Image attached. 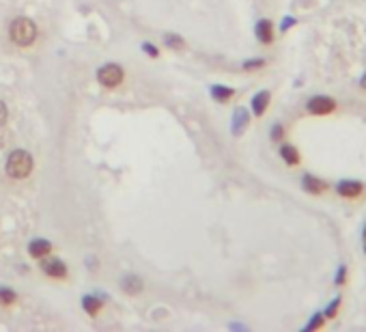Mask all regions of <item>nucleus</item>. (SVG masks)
Returning <instances> with one entry per match:
<instances>
[{"label":"nucleus","mask_w":366,"mask_h":332,"mask_svg":"<svg viewBox=\"0 0 366 332\" xmlns=\"http://www.w3.org/2000/svg\"><path fill=\"white\" fill-rule=\"evenodd\" d=\"M301 188H304L308 195L319 197V195H323V192L327 190V183L323 179L315 177V175H304V177H301Z\"/></svg>","instance_id":"0eeeda50"},{"label":"nucleus","mask_w":366,"mask_h":332,"mask_svg":"<svg viewBox=\"0 0 366 332\" xmlns=\"http://www.w3.org/2000/svg\"><path fill=\"white\" fill-rule=\"evenodd\" d=\"M336 108H338V101L329 95H315V97H310L306 104V110L315 117H327V115L336 113Z\"/></svg>","instance_id":"20e7f679"},{"label":"nucleus","mask_w":366,"mask_h":332,"mask_svg":"<svg viewBox=\"0 0 366 332\" xmlns=\"http://www.w3.org/2000/svg\"><path fill=\"white\" fill-rule=\"evenodd\" d=\"M282 136H285V130H282L280 123H276L273 125V130H271V138L273 141H282Z\"/></svg>","instance_id":"4be33fe9"},{"label":"nucleus","mask_w":366,"mask_h":332,"mask_svg":"<svg viewBox=\"0 0 366 332\" xmlns=\"http://www.w3.org/2000/svg\"><path fill=\"white\" fill-rule=\"evenodd\" d=\"M341 304H343V300L341 298H334V302L329 304V307L323 311V315H325V319H334L336 315H338V309H341Z\"/></svg>","instance_id":"a211bd4d"},{"label":"nucleus","mask_w":366,"mask_h":332,"mask_svg":"<svg viewBox=\"0 0 366 332\" xmlns=\"http://www.w3.org/2000/svg\"><path fill=\"white\" fill-rule=\"evenodd\" d=\"M28 253H30L33 259H43L48 253H52V244L48 239H35V242H30V246H28Z\"/></svg>","instance_id":"9d476101"},{"label":"nucleus","mask_w":366,"mask_h":332,"mask_svg":"<svg viewBox=\"0 0 366 332\" xmlns=\"http://www.w3.org/2000/svg\"><path fill=\"white\" fill-rule=\"evenodd\" d=\"M280 158L285 160V164H289V166H297L301 162V155L297 151V147H293L289 143L280 147Z\"/></svg>","instance_id":"9b49d317"},{"label":"nucleus","mask_w":366,"mask_h":332,"mask_svg":"<svg viewBox=\"0 0 366 332\" xmlns=\"http://www.w3.org/2000/svg\"><path fill=\"white\" fill-rule=\"evenodd\" d=\"M15 300H17V293L11 287H0V304L3 307H11Z\"/></svg>","instance_id":"dca6fc26"},{"label":"nucleus","mask_w":366,"mask_h":332,"mask_svg":"<svg viewBox=\"0 0 366 332\" xmlns=\"http://www.w3.org/2000/svg\"><path fill=\"white\" fill-rule=\"evenodd\" d=\"M7 117H9V110H7V106L0 101V125H5L7 123Z\"/></svg>","instance_id":"b1692460"},{"label":"nucleus","mask_w":366,"mask_h":332,"mask_svg":"<svg viewBox=\"0 0 366 332\" xmlns=\"http://www.w3.org/2000/svg\"><path fill=\"white\" fill-rule=\"evenodd\" d=\"M123 78H125V71H123L121 65H116V63H108V65H104L102 69L97 71L99 85L106 87V89H116V87H121Z\"/></svg>","instance_id":"7ed1b4c3"},{"label":"nucleus","mask_w":366,"mask_h":332,"mask_svg":"<svg viewBox=\"0 0 366 332\" xmlns=\"http://www.w3.org/2000/svg\"><path fill=\"white\" fill-rule=\"evenodd\" d=\"M82 307H84V311L90 317H97V313L102 311V300H97L95 296H84L82 298Z\"/></svg>","instance_id":"2eb2a0df"},{"label":"nucleus","mask_w":366,"mask_h":332,"mask_svg":"<svg viewBox=\"0 0 366 332\" xmlns=\"http://www.w3.org/2000/svg\"><path fill=\"white\" fill-rule=\"evenodd\" d=\"M37 35V24L30 20V17H15L9 26V37H11V41L15 45H20V48H28V45L35 43Z\"/></svg>","instance_id":"f257e3e1"},{"label":"nucleus","mask_w":366,"mask_h":332,"mask_svg":"<svg viewBox=\"0 0 366 332\" xmlns=\"http://www.w3.org/2000/svg\"><path fill=\"white\" fill-rule=\"evenodd\" d=\"M323 326H325V315H323V313H315L313 319H310V324L304 330L310 332V330H319V328H323Z\"/></svg>","instance_id":"f3484780"},{"label":"nucleus","mask_w":366,"mask_h":332,"mask_svg":"<svg viewBox=\"0 0 366 332\" xmlns=\"http://www.w3.org/2000/svg\"><path fill=\"white\" fill-rule=\"evenodd\" d=\"M164 41H166V45H168V48H172V50H179V48L186 45L179 35H166V37H164Z\"/></svg>","instance_id":"6ab92c4d"},{"label":"nucleus","mask_w":366,"mask_h":332,"mask_svg":"<svg viewBox=\"0 0 366 332\" xmlns=\"http://www.w3.org/2000/svg\"><path fill=\"white\" fill-rule=\"evenodd\" d=\"M243 127H248V113H246V108L239 106L233 115V134H241Z\"/></svg>","instance_id":"ddd939ff"},{"label":"nucleus","mask_w":366,"mask_h":332,"mask_svg":"<svg viewBox=\"0 0 366 332\" xmlns=\"http://www.w3.org/2000/svg\"><path fill=\"white\" fill-rule=\"evenodd\" d=\"M364 253H366V242H364Z\"/></svg>","instance_id":"cd10ccee"},{"label":"nucleus","mask_w":366,"mask_h":332,"mask_svg":"<svg viewBox=\"0 0 366 332\" xmlns=\"http://www.w3.org/2000/svg\"><path fill=\"white\" fill-rule=\"evenodd\" d=\"M269 101H271V93H269V91H261V93H256L252 97V113H254V117H263L265 110L269 108Z\"/></svg>","instance_id":"1a4fd4ad"},{"label":"nucleus","mask_w":366,"mask_h":332,"mask_svg":"<svg viewBox=\"0 0 366 332\" xmlns=\"http://www.w3.org/2000/svg\"><path fill=\"white\" fill-rule=\"evenodd\" d=\"M362 239L366 242V225H364V229H362Z\"/></svg>","instance_id":"bb28decb"},{"label":"nucleus","mask_w":366,"mask_h":332,"mask_svg":"<svg viewBox=\"0 0 366 332\" xmlns=\"http://www.w3.org/2000/svg\"><path fill=\"white\" fill-rule=\"evenodd\" d=\"M336 192H338V197L353 201V199H360L364 195V186L360 181H355V179H343L336 186Z\"/></svg>","instance_id":"39448f33"},{"label":"nucleus","mask_w":366,"mask_h":332,"mask_svg":"<svg viewBox=\"0 0 366 332\" xmlns=\"http://www.w3.org/2000/svg\"><path fill=\"white\" fill-rule=\"evenodd\" d=\"M295 24V20H293V17H287L285 20V24H282V31H287V29H291V26Z\"/></svg>","instance_id":"393cba45"},{"label":"nucleus","mask_w":366,"mask_h":332,"mask_svg":"<svg viewBox=\"0 0 366 332\" xmlns=\"http://www.w3.org/2000/svg\"><path fill=\"white\" fill-rule=\"evenodd\" d=\"M41 270L45 276H50V279H56V281L67 279V265L60 259H45L41 263Z\"/></svg>","instance_id":"423d86ee"},{"label":"nucleus","mask_w":366,"mask_h":332,"mask_svg":"<svg viewBox=\"0 0 366 332\" xmlns=\"http://www.w3.org/2000/svg\"><path fill=\"white\" fill-rule=\"evenodd\" d=\"M263 65H265V61H261V59H259V61H248V63H243V69H246V71H250V69H261Z\"/></svg>","instance_id":"412c9836"},{"label":"nucleus","mask_w":366,"mask_h":332,"mask_svg":"<svg viewBox=\"0 0 366 332\" xmlns=\"http://www.w3.org/2000/svg\"><path fill=\"white\" fill-rule=\"evenodd\" d=\"M142 50H144L146 54H149L151 59H158V57H160V50L155 48V45H151V43H142Z\"/></svg>","instance_id":"aec40b11"},{"label":"nucleus","mask_w":366,"mask_h":332,"mask_svg":"<svg viewBox=\"0 0 366 332\" xmlns=\"http://www.w3.org/2000/svg\"><path fill=\"white\" fill-rule=\"evenodd\" d=\"M254 33H256V39H259L261 43H265V45L273 43V24L269 20H259L256 22Z\"/></svg>","instance_id":"6e6552de"},{"label":"nucleus","mask_w":366,"mask_h":332,"mask_svg":"<svg viewBox=\"0 0 366 332\" xmlns=\"http://www.w3.org/2000/svg\"><path fill=\"white\" fill-rule=\"evenodd\" d=\"M347 267L345 265H341V270H338V274H336V285H345L347 281Z\"/></svg>","instance_id":"5701e85b"},{"label":"nucleus","mask_w":366,"mask_h":332,"mask_svg":"<svg viewBox=\"0 0 366 332\" xmlns=\"http://www.w3.org/2000/svg\"><path fill=\"white\" fill-rule=\"evenodd\" d=\"M33 173V155L24 149H15L7 160V175L13 179H26Z\"/></svg>","instance_id":"f03ea898"},{"label":"nucleus","mask_w":366,"mask_h":332,"mask_svg":"<svg viewBox=\"0 0 366 332\" xmlns=\"http://www.w3.org/2000/svg\"><path fill=\"white\" fill-rule=\"evenodd\" d=\"M233 95H235V91L228 89V87H222V85H214V87H211V97H214L216 101H220V104L228 101Z\"/></svg>","instance_id":"4468645a"},{"label":"nucleus","mask_w":366,"mask_h":332,"mask_svg":"<svg viewBox=\"0 0 366 332\" xmlns=\"http://www.w3.org/2000/svg\"><path fill=\"white\" fill-rule=\"evenodd\" d=\"M121 287L127 296H138V293L144 289V283H142V279H138V276H127V279H123Z\"/></svg>","instance_id":"f8f14e48"},{"label":"nucleus","mask_w":366,"mask_h":332,"mask_svg":"<svg viewBox=\"0 0 366 332\" xmlns=\"http://www.w3.org/2000/svg\"><path fill=\"white\" fill-rule=\"evenodd\" d=\"M360 89H362L364 93H366V71H364V76L360 78Z\"/></svg>","instance_id":"a878e982"}]
</instances>
